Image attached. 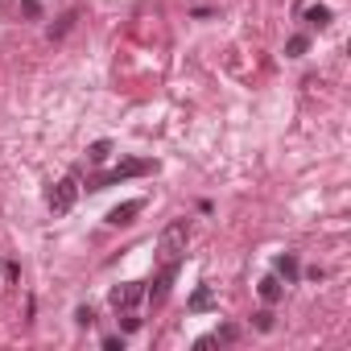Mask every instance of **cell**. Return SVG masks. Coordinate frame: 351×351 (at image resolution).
<instances>
[{
    "label": "cell",
    "instance_id": "obj_4",
    "mask_svg": "<svg viewBox=\"0 0 351 351\" xmlns=\"http://www.w3.org/2000/svg\"><path fill=\"white\" fill-rule=\"evenodd\" d=\"M75 203H79V182H75V178L54 182V191H50V211H54V215H71Z\"/></svg>",
    "mask_w": 351,
    "mask_h": 351
},
{
    "label": "cell",
    "instance_id": "obj_3",
    "mask_svg": "<svg viewBox=\"0 0 351 351\" xmlns=\"http://www.w3.org/2000/svg\"><path fill=\"white\" fill-rule=\"evenodd\" d=\"M178 265L182 261H161V273L153 277V285H149V306H161L165 298H169V285H173V277H178Z\"/></svg>",
    "mask_w": 351,
    "mask_h": 351
},
{
    "label": "cell",
    "instance_id": "obj_8",
    "mask_svg": "<svg viewBox=\"0 0 351 351\" xmlns=\"http://www.w3.org/2000/svg\"><path fill=\"white\" fill-rule=\"evenodd\" d=\"M186 310H191V314H207V310H215V289H211V285H199V289L191 293Z\"/></svg>",
    "mask_w": 351,
    "mask_h": 351
},
{
    "label": "cell",
    "instance_id": "obj_7",
    "mask_svg": "<svg viewBox=\"0 0 351 351\" xmlns=\"http://www.w3.org/2000/svg\"><path fill=\"white\" fill-rule=\"evenodd\" d=\"M256 293H261V302H265V306H277V302H281V293H285V289H281V277H277V273H269V277H261V285H256Z\"/></svg>",
    "mask_w": 351,
    "mask_h": 351
},
{
    "label": "cell",
    "instance_id": "obj_5",
    "mask_svg": "<svg viewBox=\"0 0 351 351\" xmlns=\"http://www.w3.org/2000/svg\"><path fill=\"white\" fill-rule=\"evenodd\" d=\"M145 298V285L141 281H120L112 293H108V302H112V310H132L136 302Z\"/></svg>",
    "mask_w": 351,
    "mask_h": 351
},
{
    "label": "cell",
    "instance_id": "obj_1",
    "mask_svg": "<svg viewBox=\"0 0 351 351\" xmlns=\"http://www.w3.org/2000/svg\"><path fill=\"white\" fill-rule=\"evenodd\" d=\"M153 169H157V161H149V157H128V161H120L116 169L99 173V178L91 182V191H108V186H120V182H128V178H145V173H153Z\"/></svg>",
    "mask_w": 351,
    "mask_h": 351
},
{
    "label": "cell",
    "instance_id": "obj_14",
    "mask_svg": "<svg viewBox=\"0 0 351 351\" xmlns=\"http://www.w3.org/2000/svg\"><path fill=\"white\" fill-rule=\"evenodd\" d=\"M75 322H79V326H91V322H95L91 306H79V310H75Z\"/></svg>",
    "mask_w": 351,
    "mask_h": 351
},
{
    "label": "cell",
    "instance_id": "obj_11",
    "mask_svg": "<svg viewBox=\"0 0 351 351\" xmlns=\"http://www.w3.org/2000/svg\"><path fill=\"white\" fill-rule=\"evenodd\" d=\"M108 157H112V141H95V145L87 149V161H91V165H104Z\"/></svg>",
    "mask_w": 351,
    "mask_h": 351
},
{
    "label": "cell",
    "instance_id": "obj_17",
    "mask_svg": "<svg viewBox=\"0 0 351 351\" xmlns=\"http://www.w3.org/2000/svg\"><path fill=\"white\" fill-rule=\"evenodd\" d=\"M256 326H261V330H273V314H269V310H261V314H256Z\"/></svg>",
    "mask_w": 351,
    "mask_h": 351
},
{
    "label": "cell",
    "instance_id": "obj_2",
    "mask_svg": "<svg viewBox=\"0 0 351 351\" xmlns=\"http://www.w3.org/2000/svg\"><path fill=\"white\" fill-rule=\"evenodd\" d=\"M186 240H191V228H186V219H173V223H165V232H161V240H157V252H161V261H182V252H186Z\"/></svg>",
    "mask_w": 351,
    "mask_h": 351
},
{
    "label": "cell",
    "instance_id": "obj_13",
    "mask_svg": "<svg viewBox=\"0 0 351 351\" xmlns=\"http://www.w3.org/2000/svg\"><path fill=\"white\" fill-rule=\"evenodd\" d=\"M236 335H240V330H236V326L228 322V326H219V330H215L211 339H215V343H236Z\"/></svg>",
    "mask_w": 351,
    "mask_h": 351
},
{
    "label": "cell",
    "instance_id": "obj_16",
    "mask_svg": "<svg viewBox=\"0 0 351 351\" xmlns=\"http://www.w3.org/2000/svg\"><path fill=\"white\" fill-rule=\"evenodd\" d=\"M104 351H124V339H120V335H108V339H104Z\"/></svg>",
    "mask_w": 351,
    "mask_h": 351
},
{
    "label": "cell",
    "instance_id": "obj_6",
    "mask_svg": "<svg viewBox=\"0 0 351 351\" xmlns=\"http://www.w3.org/2000/svg\"><path fill=\"white\" fill-rule=\"evenodd\" d=\"M141 211H145V203H141V199H128V203H120V207L108 211V223H112V228H128V223H136Z\"/></svg>",
    "mask_w": 351,
    "mask_h": 351
},
{
    "label": "cell",
    "instance_id": "obj_10",
    "mask_svg": "<svg viewBox=\"0 0 351 351\" xmlns=\"http://www.w3.org/2000/svg\"><path fill=\"white\" fill-rule=\"evenodd\" d=\"M273 269H277V277H285V281H298V273H302V269H298V261H293L289 252H285V256H277V265H273Z\"/></svg>",
    "mask_w": 351,
    "mask_h": 351
},
{
    "label": "cell",
    "instance_id": "obj_15",
    "mask_svg": "<svg viewBox=\"0 0 351 351\" xmlns=\"http://www.w3.org/2000/svg\"><path fill=\"white\" fill-rule=\"evenodd\" d=\"M120 326H124V330H136V326H141V318H136L132 310H120Z\"/></svg>",
    "mask_w": 351,
    "mask_h": 351
},
{
    "label": "cell",
    "instance_id": "obj_9",
    "mask_svg": "<svg viewBox=\"0 0 351 351\" xmlns=\"http://www.w3.org/2000/svg\"><path fill=\"white\" fill-rule=\"evenodd\" d=\"M306 25H310V29H326V25H330V9H326V5H310V9H306Z\"/></svg>",
    "mask_w": 351,
    "mask_h": 351
},
{
    "label": "cell",
    "instance_id": "obj_12",
    "mask_svg": "<svg viewBox=\"0 0 351 351\" xmlns=\"http://www.w3.org/2000/svg\"><path fill=\"white\" fill-rule=\"evenodd\" d=\"M306 50H310V38H306V34H293V38L285 42V54H289V58H302Z\"/></svg>",
    "mask_w": 351,
    "mask_h": 351
}]
</instances>
